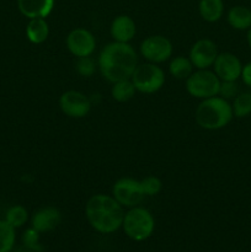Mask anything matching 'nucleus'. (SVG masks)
<instances>
[{
    "label": "nucleus",
    "instance_id": "423d86ee",
    "mask_svg": "<svg viewBox=\"0 0 251 252\" xmlns=\"http://www.w3.org/2000/svg\"><path fill=\"white\" fill-rule=\"evenodd\" d=\"M135 90L142 94H154L165 84V74L160 66L154 63H144L137 65L130 76Z\"/></svg>",
    "mask_w": 251,
    "mask_h": 252
},
{
    "label": "nucleus",
    "instance_id": "4468645a",
    "mask_svg": "<svg viewBox=\"0 0 251 252\" xmlns=\"http://www.w3.org/2000/svg\"><path fill=\"white\" fill-rule=\"evenodd\" d=\"M110 32L115 42L129 43L137 33V27H135V22L133 21L132 17H129L128 15H120L113 19Z\"/></svg>",
    "mask_w": 251,
    "mask_h": 252
},
{
    "label": "nucleus",
    "instance_id": "6ab92c4d",
    "mask_svg": "<svg viewBox=\"0 0 251 252\" xmlns=\"http://www.w3.org/2000/svg\"><path fill=\"white\" fill-rule=\"evenodd\" d=\"M193 64L191 63L189 58L186 57H175L169 65V71L175 79H180V80H186L192 73H193Z\"/></svg>",
    "mask_w": 251,
    "mask_h": 252
},
{
    "label": "nucleus",
    "instance_id": "412c9836",
    "mask_svg": "<svg viewBox=\"0 0 251 252\" xmlns=\"http://www.w3.org/2000/svg\"><path fill=\"white\" fill-rule=\"evenodd\" d=\"M16 229L5 219H0V252H11L16 243Z\"/></svg>",
    "mask_w": 251,
    "mask_h": 252
},
{
    "label": "nucleus",
    "instance_id": "f8f14e48",
    "mask_svg": "<svg viewBox=\"0 0 251 252\" xmlns=\"http://www.w3.org/2000/svg\"><path fill=\"white\" fill-rule=\"evenodd\" d=\"M213 68L214 73L220 81H236L241 75L243 64L235 54L223 52L218 53Z\"/></svg>",
    "mask_w": 251,
    "mask_h": 252
},
{
    "label": "nucleus",
    "instance_id": "39448f33",
    "mask_svg": "<svg viewBox=\"0 0 251 252\" xmlns=\"http://www.w3.org/2000/svg\"><path fill=\"white\" fill-rule=\"evenodd\" d=\"M220 80L214 71L208 69H197L186 79V90L196 98L213 97L218 96Z\"/></svg>",
    "mask_w": 251,
    "mask_h": 252
},
{
    "label": "nucleus",
    "instance_id": "c756f323",
    "mask_svg": "<svg viewBox=\"0 0 251 252\" xmlns=\"http://www.w3.org/2000/svg\"><path fill=\"white\" fill-rule=\"evenodd\" d=\"M246 39H248V44L251 49V27L248 30V36H246Z\"/></svg>",
    "mask_w": 251,
    "mask_h": 252
},
{
    "label": "nucleus",
    "instance_id": "0eeeda50",
    "mask_svg": "<svg viewBox=\"0 0 251 252\" xmlns=\"http://www.w3.org/2000/svg\"><path fill=\"white\" fill-rule=\"evenodd\" d=\"M112 196L123 208L137 207L145 198L139 181L132 177H122L117 180L112 187Z\"/></svg>",
    "mask_w": 251,
    "mask_h": 252
},
{
    "label": "nucleus",
    "instance_id": "cd10ccee",
    "mask_svg": "<svg viewBox=\"0 0 251 252\" xmlns=\"http://www.w3.org/2000/svg\"><path fill=\"white\" fill-rule=\"evenodd\" d=\"M240 78L243 79L244 84L249 88H251V62L250 63L243 65V70H241Z\"/></svg>",
    "mask_w": 251,
    "mask_h": 252
},
{
    "label": "nucleus",
    "instance_id": "bb28decb",
    "mask_svg": "<svg viewBox=\"0 0 251 252\" xmlns=\"http://www.w3.org/2000/svg\"><path fill=\"white\" fill-rule=\"evenodd\" d=\"M22 245L30 246V248H38L41 246L39 244V233L34 230L33 228L26 229L22 234Z\"/></svg>",
    "mask_w": 251,
    "mask_h": 252
},
{
    "label": "nucleus",
    "instance_id": "f257e3e1",
    "mask_svg": "<svg viewBox=\"0 0 251 252\" xmlns=\"http://www.w3.org/2000/svg\"><path fill=\"white\" fill-rule=\"evenodd\" d=\"M138 65V56L129 43H108L100 52L97 66L103 78L110 83L130 79Z\"/></svg>",
    "mask_w": 251,
    "mask_h": 252
},
{
    "label": "nucleus",
    "instance_id": "b1692460",
    "mask_svg": "<svg viewBox=\"0 0 251 252\" xmlns=\"http://www.w3.org/2000/svg\"><path fill=\"white\" fill-rule=\"evenodd\" d=\"M140 187H142L143 193L145 197H153L157 196L162 189V182L159 177L157 176H147L145 179L139 181Z\"/></svg>",
    "mask_w": 251,
    "mask_h": 252
},
{
    "label": "nucleus",
    "instance_id": "a878e982",
    "mask_svg": "<svg viewBox=\"0 0 251 252\" xmlns=\"http://www.w3.org/2000/svg\"><path fill=\"white\" fill-rule=\"evenodd\" d=\"M239 94V86L236 81H220V88H219L218 95L225 100L235 98Z\"/></svg>",
    "mask_w": 251,
    "mask_h": 252
},
{
    "label": "nucleus",
    "instance_id": "f3484780",
    "mask_svg": "<svg viewBox=\"0 0 251 252\" xmlns=\"http://www.w3.org/2000/svg\"><path fill=\"white\" fill-rule=\"evenodd\" d=\"M228 22L234 30H249L251 27V10L243 5L233 6L228 12Z\"/></svg>",
    "mask_w": 251,
    "mask_h": 252
},
{
    "label": "nucleus",
    "instance_id": "6e6552de",
    "mask_svg": "<svg viewBox=\"0 0 251 252\" xmlns=\"http://www.w3.org/2000/svg\"><path fill=\"white\" fill-rule=\"evenodd\" d=\"M140 53L149 63H164L172 56V44L165 36L153 34L142 42Z\"/></svg>",
    "mask_w": 251,
    "mask_h": 252
},
{
    "label": "nucleus",
    "instance_id": "4be33fe9",
    "mask_svg": "<svg viewBox=\"0 0 251 252\" xmlns=\"http://www.w3.org/2000/svg\"><path fill=\"white\" fill-rule=\"evenodd\" d=\"M5 220L10 224L11 226H14L15 229L21 228L29 220V212L25 207L19 206H12L5 213Z\"/></svg>",
    "mask_w": 251,
    "mask_h": 252
},
{
    "label": "nucleus",
    "instance_id": "ddd939ff",
    "mask_svg": "<svg viewBox=\"0 0 251 252\" xmlns=\"http://www.w3.org/2000/svg\"><path fill=\"white\" fill-rule=\"evenodd\" d=\"M62 214L56 207H43L34 212L31 219V225L34 230L42 233H49L61 224Z\"/></svg>",
    "mask_w": 251,
    "mask_h": 252
},
{
    "label": "nucleus",
    "instance_id": "7ed1b4c3",
    "mask_svg": "<svg viewBox=\"0 0 251 252\" xmlns=\"http://www.w3.org/2000/svg\"><path fill=\"white\" fill-rule=\"evenodd\" d=\"M233 117L231 105L220 96L202 100L194 112L197 125L207 130L221 129L231 122Z\"/></svg>",
    "mask_w": 251,
    "mask_h": 252
},
{
    "label": "nucleus",
    "instance_id": "dca6fc26",
    "mask_svg": "<svg viewBox=\"0 0 251 252\" xmlns=\"http://www.w3.org/2000/svg\"><path fill=\"white\" fill-rule=\"evenodd\" d=\"M49 26L43 17L31 19L26 27V37L31 43L41 44L48 38Z\"/></svg>",
    "mask_w": 251,
    "mask_h": 252
},
{
    "label": "nucleus",
    "instance_id": "5701e85b",
    "mask_svg": "<svg viewBox=\"0 0 251 252\" xmlns=\"http://www.w3.org/2000/svg\"><path fill=\"white\" fill-rule=\"evenodd\" d=\"M233 113L235 117L243 118L246 117L251 113V93H240L236 95V97L234 98L233 105Z\"/></svg>",
    "mask_w": 251,
    "mask_h": 252
},
{
    "label": "nucleus",
    "instance_id": "393cba45",
    "mask_svg": "<svg viewBox=\"0 0 251 252\" xmlns=\"http://www.w3.org/2000/svg\"><path fill=\"white\" fill-rule=\"evenodd\" d=\"M75 69L78 71V74H80L81 76L89 78V76H93L94 73H95L96 63L90 56L80 57V58H76Z\"/></svg>",
    "mask_w": 251,
    "mask_h": 252
},
{
    "label": "nucleus",
    "instance_id": "20e7f679",
    "mask_svg": "<svg viewBox=\"0 0 251 252\" xmlns=\"http://www.w3.org/2000/svg\"><path fill=\"white\" fill-rule=\"evenodd\" d=\"M122 229L126 235L133 241H144L153 235L155 229V219L148 209L143 207H133L125 213Z\"/></svg>",
    "mask_w": 251,
    "mask_h": 252
},
{
    "label": "nucleus",
    "instance_id": "f03ea898",
    "mask_svg": "<svg viewBox=\"0 0 251 252\" xmlns=\"http://www.w3.org/2000/svg\"><path fill=\"white\" fill-rule=\"evenodd\" d=\"M85 216L94 230L100 234H112L122 228L123 207L108 194H95L86 202Z\"/></svg>",
    "mask_w": 251,
    "mask_h": 252
},
{
    "label": "nucleus",
    "instance_id": "9b49d317",
    "mask_svg": "<svg viewBox=\"0 0 251 252\" xmlns=\"http://www.w3.org/2000/svg\"><path fill=\"white\" fill-rule=\"evenodd\" d=\"M218 56L217 44L212 39H198L189 49V61L196 69H208L213 66Z\"/></svg>",
    "mask_w": 251,
    "mask_h": 252
},
{
    "label": "nucleus",
    "instance_id": "9d476101",
    "mask_svg": "<svg viewBox=\"0 0 251 252\" xmlns=\"http://www.w3.org/2000/svg\"><path fill=\"white\" fill-rule=\"evenodd\" d=\"M65 43L68 51L76 58L91 56L96 48L95 37L86 29H75L69 32Z\"/></svg>",
    "mask_w": 251,
    "mask_h": 252
},
{
    "label": "nucleus",
    "instance_id": "2eb2a0df",
    "mask_svg": "<svg viewBox=\"0 0 251 252\" xmlns=\"http://www.w3.org/2000/svg\"><path fill=\"white\" fill-rule=\"evenodd\" d=\"M54 0H17V7L20 12L27 19H46L52 12Z\"/></svg>",
    "mask_w": 251,
    "mask_h": 252
},
{
    "label": "nucleus",
    "instance_id": "c85d7f7f",
    "mask_svg": "<svg viewBox=\"0 0 251 252\" xmlns=\"http://www.w3.org/2000/svg\"><path fill=\"white\" fill-rule=\"evenodd\" d=\"M11 252H42V246H38V248H30V246L21 245L20 248L14 249Z\"/></svg>",
    "mask_w": 251,
    "mask_h": 252
},
{
    "label": "nucleus",
    "instance_id": "a211bd4d",
    "mask_svg": "<svg viewBox=\"0 0 251 252\" xmlns=\"http://www.w3.org/2000/svg\"><path fill=\"white\" fill-rule=\"evenodd\" d=\"M199 15L207 22H217L224 12L223 0H201L198 5Z\"/></svg>",
    "mask_w": 251,
    "mask_h": 252
},
{
    "label": "nucleus",
    "instance_id": "aec40b11",
    "mask_svg": "<svg viewBox=\"0 0 251 252\" xmlns=\"http://www.w3.org/2000/svg\"><path fill=\"white\" fill-rule=\"evenodd\" d=\"M135 91L137 90H135V86L133 85L132 80L126 79V80L113 83L111 95H112L113 100H116L117 102H127L134 97Z\"/></svg>",
    "mask_w": 251,
    "mask_h": 252
},
{
    "label": "nucleus",
    "instance_id": "1a4fd4ad",
    "mask_svg": "<svg viewBox=\"0 0 251 252\" xmlns=\"http://www.w3.org/2000/svg\"><path fill=\"white\" fill-rule=\"evenodd\" d=\"M62 112L71 118H83L90 112L91 101L85 94L76 90H69L62 94L59 98Z\"/></svg>",
    "mask_w": 251,
    "mask_h": 252
}]
</instances>
